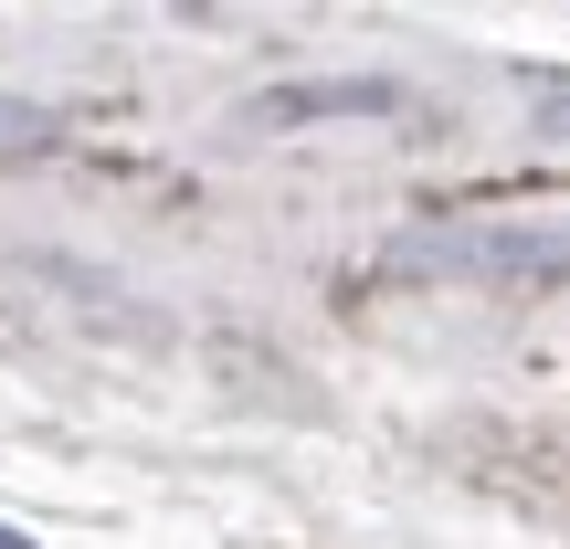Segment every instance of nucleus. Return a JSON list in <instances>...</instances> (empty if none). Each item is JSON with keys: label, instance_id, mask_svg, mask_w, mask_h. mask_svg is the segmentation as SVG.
<instances>
[{"label": "nucleus", "instance_id": "f257e3e1", "mask_svg": "<svg viewBox=\"0 0 570 549\" xmlns=\"http://www.w3.org/2000/svg\"><path fill=\"white\" fill-rule=\"evenodd\" d=\"M402 275H497V285H550L570 275V233H539V223H423L391 244Z\"/></svg>", "mask_w": 570, "mask_h": 549}, {"label": "nucleus", "instance_id": "f03ea898", "mask_svg": "<svg viewBox=\"0 0 570 549\" xmlns=\"http://www.w3.org/2000/svg\"><path fill=\"white\" fill-rule=\"evenodd\" d=\"M402 106H412L402 75H306L244 96V127H327V117H402Z\"/></svg>", "mask_w": 570, "mask_h": 549}, {"label": "nucleus", "instance_id": "7ed1b4c3", "mask_svg": "<svg viewBox=\"0 0 570 549\" xmlns=\"http://www.w3.org/2000/svg\"><path fill=\"white\" fill-rule=\"evenodd\" d=\"M42 148H63V117H53V106H21V96H0V169L42 159Z\"/></svg>", "mask_w": 570, "mask_h": 549}, {"label": "nucleus", "instance_id": "20e7f679", "mask_svg": "<svg viewBox=\"0 0 570 549\" xmlns=\"http://www.w3.org/2000/svg\"><path fill=\"white\" fill-rule=\"evenodd\" d=\"M0 549H32V539H21V529H0Z\"/></svg>", "mask_w": 570, "mask_h": 549}]
</instances>
